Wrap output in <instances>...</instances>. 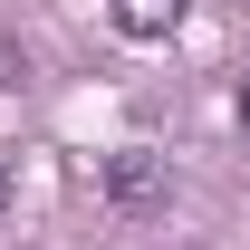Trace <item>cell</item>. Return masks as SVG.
<instances>
[{
	"mask_svg": "<svg viewBox=\"0 0 250 250\" xmlns=\"http://www.w3.org/2000/svg\"><path fill=\"white\" fill-rule=\"evenodd\" d=\"M106 202H116V212H164V202H173V164L164 154H145V145H125L116 164H106Z\"/></svg>",
	"mask_w": 250,
	"mask_h": 250,
	"instance_id": "obj_1",
	"label": "cell"
},
{
	"mask_svg": "<svg viewBox=\"0 0 250 250\" xmlns=\"http://www.w3.org/2000/svg\"><path fill=\"white\" fill-rule=\"evenodd\" d=\"M173 20H183V0H116L125 39H173Z\"/></svg>",
	"mask_w": 250,
	"mask_h": 250,
	"instance_id": "obj_2",
	"label": "cell"
},
{
	"mask_svg": "<svg viewBox=\"0 0 250 250\" xmlns=\"http://www.w3.org/2000/svg\"><path fill=\"white\" fill-rule=\"evenodd\" d=\"M20 77H29V58H10V48H0V87H20Z\"/></svg>",
	"mask_w": 250,
	"mask_h": 250,
	"instance_id": "obj_3",
	"label": "cell"
},
{
	"mask_svg": "<svg viewBox=\"0 0 250 250\" xmlns=\"http://www.w3.org/2000/svg\"><path fill=\"white\" fill-rule=\"evenodd\" d=\"M0 212H10V173H0Z\"/></svg>",
	"mask_w": 250,
	"mask_h": 250,
	"instance_id": "obj_4",
	"label": "cell"
},
{
	"mask_svg": "<svg viewBox=\"0 0 250 250\" xmlns=\"http://www.w3.org/2000/svg\"><path fill=\"white\" fill-rule=\"evenodd\" d=\"M241 125H250V87H241Z\"/></svg>",
	"mask_w": 250,
	"mask_h": 250,
	"instance_id": "obj_5",
	"label": "cell"
}]
</instances>
